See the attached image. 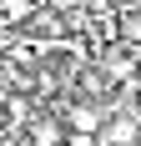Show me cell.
I'll return each instance as SVG.
<instances>
[{"mask_svg":"<svg viewBox=\"0 0 141 146\" xmlns=\"http://www.w3.org/2000/svg\"><path fill=\"white\" fill-rule=\"evenodd\" d=\"M66 131H76V136H101V106H91V101L70 106V116H66Z\"/></svg>","mask_w":141,"mask_h":146,"instance_id":"obj_1","label":"cell"},{"mask_svg":"<svg viewBox=\"0 0 141 146\" xmlns=\"http://www.w3.org/2000/svg\"><path fill=\"white\" fill-rule=\"evenodd\" d=\"M30 141L35 146H66V126H61V121H30Z\"/></svg>","mask_w":141,"mask_h":146,"instance_id":"obj_2","label":"cell"},{"mask_svg":"<svg viewBox=\"0 0 141 146\" xmlns=\"http://www.w3.org/2000/svg\"><path fill=\"white\" fill-rule=\"evenodd\" d=\"M111 30H116V35H121L126 45H141V15H136V10H121Z\"/></svg>","mask_w":141,"mask_h":146,"instance_id":"obj_3","label":"cell"},{"mask_svg":"<svg viewBox=\"0 0 141 146\" xmlns=\"http://www.w3.org/2000/svg\"><path fill=\"white\" fill-rule=\"evenodd\" d=\"M101 66H106V76H111V81H131V56H121V50H106V56H101Z\"/></svg>","mask_w":141,"mask_h":146,"instance_id":"obj_4","label":"cell"},{"mask_svg":"<svg viewBox=\"0 0 141 146\" xmlns=\"http://www.w3.org/2000/svg\"><path fill=\"white\" fill-rule=\"evenodd\" d=\"M5 5V20H30L35 15V0H0Z\"/></svg>","mask_w":141,"mask_h":146,"instance_id":"obj_5","label":"cell"},{"mask_svg":"<svg viewBox=\"0 0 141 146\" xmlns=\"http://www.w3.org/2000/svg\"><path fill=\"white\" fill-rule=\"evenodd\" d=\"M5 116H10V121H25V116H30V106L20 101V96H10V101H5Z\"/></svg>","mask_w":141,"mask_h":146,"instance_id":"obj_6","label":"cell"},{"mask_svg":"<svg viewBox=\"0 0 141 146\" xmlns=\"http://www.w3.org/2000/svg\"><path fill=\"white\" fill-rule=\"evenodd\" d=\"M66 146H96V136H76V131H66Z\"/></svg>","mask_w":141,"mask_h":146,"instance_id":"obj_7","label":"cell"},{"mask_svg":"<svg viewBox=\"0 0 141 146\" xmlns=\"http://www.w3.org/2000/svg\"><path fill=\"white\" fill-rule=\"evenodd\" d=\"M136 15H141V5H136Z\"/></svg>","mask_w":141,"mask_h":146,"instance_id":"obj_8","label":"cell"}]
</instances>
